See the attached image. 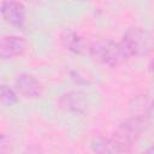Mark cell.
<instances>
[{"instance_id": "cell-1", "label": "cell", "mask_w": 154, "mask_h": 154, "mask_svg": "<svg viewBox=\"0 0 154 154\" xmlns=\"http://www.w3.org/2000/svg\"><path fill=\"white\" fill-rule=\"evenodd\" d=\"M148 119L144 114L134 116L124 120L109 138L117 154H129L134 143L146 130Z\"/></svg>"}, {"instance_id": "cell-2", "label": "cell", "mask_w": 154, "mask_h": 154, "mask_svg": "<svg viewBox=\"0 0 154 154\" xmlns=\"http://www.w3.org/2000/svg\"><path fill=\"white\" fill-rule=\"evenodd\" d=\"M89 54L97 61L109 65L112 67L119 66L129 59L120 42H114L109 40H97L90 43Z\"/></svg>"}, {"instance_id": "cell-3", "label": "cell", "mask_w": 154, "mask_h": 154, "mask_svg": "<svg viewBox=\"0 0 154 154\" xmlns=\"http://www.w3.org/2000/svg\"><path fill=\"white\" fill-rule=\"evenodd\" d=\"M129 58L143 55L152 49V36L150 32L143 28L134 26L125 31L120 41Z\"/></svg>"}, {"instance_id": "cell-4", "label": "cell", "mask_w": 154, "mask_h": 154, "mask_svg": "<svg viewBox=\"0 0 154 154\" xmlns=\"http://www.w3.org/2000/svg\"><path fill=\"white\" fill-rule=\"evenodd\" d=\"M28 46L26 40L18 35H5L0 37V58L10 59L20 55Z\"/></svg>"}, {"instance_id": "cell-5", "label": "cell", "mask_w": 154, "mask_h": 154, "mask_svg": "<svg viewBox=\"0 0 154 154\" xmlns=\"http://www.w3.org/2000/svg\"><path fill=\"white\" fill-rule=\"evenodd\" d=\"M61 42L63 45L71 52L77 53V54H84L89 53L90 48V42L76 32L72 29H64L61 32Z\"/></svg>"}, {"instance_id": "cell-6", "label": "cell", "mask_w": 154, "mask_h": 154, "mask_svg": "<svg viewBox=\"0 0 154 154\" xmlns=\"http://www.w3.org/2000/svg\"><path fill=\"white\" fill-rule=\"evenodd\" d=\"M0 13L6 22L19 26L24 22L25 7L19 1H2L0 4Z\"/></svg>"}, {"instance_id": "cell-7", "label": "cell", "mask_w": 154, "mask_h": 154, "mask_svg": "<svg viewBox=\"0 0 154 154\" xmlns=\"http://www.w3.org/2000/svg\"><path fill=\"white\" fill-rule=\"evenodd\" d=\"M16 89L24 97H37L41 94L42 87L38 79H36L32 75L22 73L16 79Z\"/></svg>"}, {"instance_id": "cell-8", "label": "cell", "mask_w": 154, "mask_h": 154, "mask_svg": "<svg viewBox=\"0 0 154 154\" xmlns=\"http://www.w3.org/2000/svg\"><path fill=\"white\" fill-rule=\"evenodd\" d=\"M60 105L65 109L81 112L85 107V101H84V99H83V96H82L81 93H78V91H71V93H67V94H65V95L61 96Z\"/></svg>"}, {"instance_id": "cell-9", "label": "cell", "mask_w": 154, "mask_h": 154, "mask_svg": "<svg viewBox=\"0 0 154 154\" xmlns=\"http://www.w3.org/2000/svg\"><path fill=\"white\" fill-rule=\"evenodd\" d=\"M0 102L6 106H11L17 102L16 93L6 84H0Z\"/></svg>"}, {"instance_id": "cell-10", "label": "cell", "mask_w": 154, "mask_h": 154, "mask_svg": "<svg viewBox=\"0 0 154 154\" xmlns=\"http://www.w3.org/2000/svg\"><path fill=\"white\" fill-rule=\"evenodd\" d=\"M10 149H11L10 140L4 134H0V154H7Z\"/></svg>"}, {"instance_id": "cell-11", "label": "cell", "mask_w": 154, "mask_h": 154, "mask_svg": "<svg viewBox=\"0 0 154 154\" xmlns=\"http://www.w3.org/2000/svg\"><path fill=\"white\" fill-rule=\"evenodd\" d=\"M143 154H154V153H153V148H152V147H150V148H148Z\"/></svg>"}]
</instances>
